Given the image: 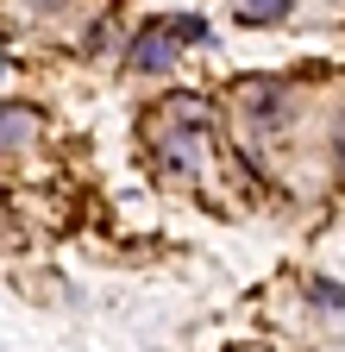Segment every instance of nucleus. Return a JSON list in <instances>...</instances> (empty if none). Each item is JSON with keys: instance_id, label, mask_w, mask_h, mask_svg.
I'll list each match as a JSON object with an SVG mask.
<instances>
[{"instance_id": "3", "label": "nucleus", "mask_w": 345, "mask_h": 352, "mask_svg": "<svg viewBox=\"0 0 345 352\" xmlns=\"http://www.w3.org/2000/svg\"><path fill=\"white\" fill-rule=\"evenodd\" d=\"M289 13V0H239V19L245 25H270V19H283Z\"/></svg>"}, {"instance_id": "5", "label": "nucleus", "mask_w": 345, "mask_h": 352, "mask_svg": "<svg viewBox=\"0 0 345 352\" xmlns=\"http://www.w3.org/2000/svg\"><path fill=\"white\" fill-rule=\"evenodd\" d=\"M0 82H7V57H0Z\"/></svg>"}, {"instance_id": "1", "label": "nucleus", "mask_w": 345, "mask_h": 352, "mask_svg": "<svg viewBox=\"0 0 345 352\" xmlns=\"http://www.w3.org/2000/svg\"><path fill=\"white\" fill-rule=\"evenodd\" d=\"M38 139V113L32 107H0V151H19Z\"/></svg>"}, {"instance_id": "4", "label": "nucleus", "mask_w": 345, "mask_h": 352, "mask_svg": "<svg viewBox=\"0 0 345 352\" xmlns=\"http://www.w3.org/2000/svg\"><path fill=\"white\" fill-rule=\"evenodd\" d=\"M176 38H207V19H195V13H189V19L176 25Z\"/></svg>"}, {"instance_id": "2", "label": "nucleus", "mask_w": 345, "mask_h": 352, "mask_svg": "<svg viewBox=\"0 0 345 352\" xmlns=\"http://www.w3.org/2000/svg\"><path fill=\"white\" fill-rule=\"evenodd\" d=\"M132 63L139 69H169V63H176V38H169V32H139Z\"/></svg>"}]
</instances>
